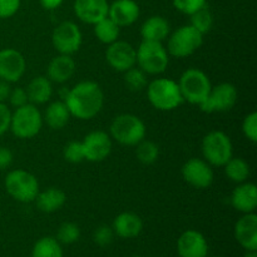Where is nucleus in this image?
Listing matches in <instances>:
<instances>
[{
	"instance_id": "obj_40",
	"label": "nucleus",
	"mask_w": 257,
	"mask_h": 257,
	"mask_svg": "<svg viewBox=\"0 0 257 257\" xmlns=\"http://www.w3.org/2000/svg\"><path fill=\"white\" fill-rule=\"evenodd\" d=\"M10 120H12V112L5 103H0V136L9 131Z\"/></svg>"
},
{
	"instance_id": "obj_1",
	"label": "nucleus",
	"mask_w": 257,
	"mask_h": 257,
	"mask_svg": "<svg viewBox=\"0 0 257 257\" xmlns=\"http://www.w3.org/2000/svg\"><path fill=\"white\" fill-rule=\"evenodd\" d=\"M63 102L67 104L73 117L87 120L100 112L104 103V94L98 83L84 80L68 90Z\"/></svg>"
},
{
	"instance_id": "obj_17",
	"label": "nucleus",
	"mask_w": 257,
	"mask_h": 257,
	"mask_svg": "<svg viewBox=\"0 0 257 257\" xmlns=\"http://www.w3.org/2000/svg\"><path fill=\"white\" fill-rule=\"evenodd\" d=\"M235 237L247 251L257 250V216L255 212L245 213L235 226Z\"/></svg>"
},
{
	"instance_id": "obj_7",
	"label": "nucleus",
	"mask_w": 257,
	"mask_h": 257,
	"mask_svg": "<svg viewBox=\"0 0 257 257\" xmlns=\"http://www.w3.org/2000/svg\"><path fill=\"white\" fill-rule=\"evenodd\" d=\"M178 85L183 100H187L191 104L196 105H200L207 98L212 88L207 75L197 68H190L185 70L181 75Z\"/></svg>"
},
{
	"instance_id": "obj_34",
	"label": "nucleus",
	"mask_w": 257,
	"mask_h": 257,
	"mask_svg": "<svg viewBox=\"0 0 257 257\" xmlns=\"http://www.w3.org/2000/svg\"><path fill=\"white\" fill-rule=\"evenodd\" d=\"M64 155L65 161L70 163H80L82 161H84V151H83V145L82 142H77V141H73L69 142L64 147Z\"/></svg>"
},
{
	"instance_id": "obj_11",
	"label": "nucleus",
	"mask_w": 257,
	"mask_h": 257,
	"mask_svg": "<svg viewBox=\"0 0 257 257\" xmlns=\"http://www.w3.org/2000/svg\"><path fill=\"white\" fill-rule=\"evenodd\" d=\"M52 43L59 54L70 55L78 52L82 45V33L73 22H63L53 30Z\"/></svg>"
},
{
	"instance_id": "obj_19",
	"label": "nucleus",
	"mask_w": 257,
	"mask_h": 257,
	"mask_svg": "<svg viewBox=\"0 0 257 257\" xmlns=\"http://www.w3.org/2000/svg\"><path fill=\"white\" fill-rule=\"evenodd\" d=\"M140 17V7L135 0H115L109 5L108 18L119 28L132 25Z\"/></svg>"
},
{
	"instance_id": "obj_8",
	"label": "nucleus",
	"mask_w": 257,
	"mask_h": 257,
	"mask_svg": "<svg viewBox=\"0 0 257 257\" xmlns=\"http://www.w3.org/2000/svg\"><path fill=\"white\" fill-rule=\"evenodd\" d=\"M232 143L230 137L221 131H212L202 141V155L207 163L223 167L232 158Z\"/></svg>"
},
{
	"instance_id": "obj_39",
	"label": "nucleus",
	"mask_w": 257,
	"mask_h": 257,
	"mask_svg": "<svg viewBox=\"0 0 257 257\" xmlns=\"http://www.w3.org/2000/svg\"><path fill=\"white\" fill-rule=\"evenodd\" d=\"M19 8L20 0H0V19L13 17Z\"/></svg>"
},
{
	"instance_id": "obj_36",
	"label": "nucleus",
	"mask_w": 257,
	"mask_h": 257,
	"mask_svg": "<svg viewBox=\"0 0 257 257\" xmlns=\"http://www.w3.org/2000/svg\"><path fill=\"white\" fill-rule=\"evenodd\" d=\"M242 132L251 142H257V113L252 112L245 117L242 122Z\"/></svg>"
},
{
	"instance_id": "obj_20",
	"label": "nucleus",
	"mask_w": 257,
	"mask_h": 257,
	"mask_svg": "<svg viewBox=\"0 0 257 257\" xmlns=\"http://www.w3.org/2000/svg\"><path fill=\"white\" fill-rule=\"evenodd\" d=\"M231 203L242 213L255 212L257 207V188L253 183L242 182L233 190Z\"/></svg>"
},
{
	"instance_id": "obj_26",
	"label": "nucleus",
	"mask_w": 257,
	"mask_h": 257,
	"mask_svg": "<svg viewBox=\"0 0 257 257\" xmlns=\"http://www.w3.org/2000/svg\"><path fill=\"white\" fill-rule=\"evenodd\" d=\"M70 117H72V114H70L67 104L63 100L50 103L44 114L45 122L52 130H62V128H64L69 122Z\"/></svg>"
},
{
	"instance_id": "obj_10",
	"label": "nucleus",
	"mask_w": 257,
	"mask_h": 257,
	"mask_svg": "<svg viewBox=\"0 0 257 257\" xmlns=\"http://www.w3.org/2000/svg\"><path fill=\"white\" fill-rule=\"evenodd\" d=\"M237 102V89L231 83H220L211 88L207 98L200 104L206 113H222L232 109Z\"/></svg>"
},
{
	"instance_id": "obj_21",
	"label": "nucleus",
	"mask_w": 257,
	"mask_h": 257,
	"mask_svg": "<svg viewBox=\"0 0 257 257\" xmlns=\"http://www.w3.org/2000/svg\"><path fill=\"white\" fill-rule=\"evenodd\" d=\"M75 62L70 55L59 54L48 65V79L54 83H65L75 73Z\"/></svg>"
},
{
	"instance_id": "obj_2",
	"label": "nucleus",
	"mask_w": 257,
	"mask_h": 257,
	"mask_svg": "<svg viewBox=\"0 0 257 257\" xmlns=\"http://www.w3.org/2000/svg\"><path fill=\"white\" fill-rule=\"evenodd\" d=\"M147 97L156 109L163 112L176 109L183 103L180 85L170 78H157L148 83Z\"/></svg>"
},
{
	"instance_id": "obj_30",
	"label": "nucleus",
	"mask_w": 257,
	"mask_h": 257,
	"mask_svg": "<svg viewBox=\"0 0 257 257\" xmlns=\"http://www.w3.org/2000/svg\"><path fill=\"white\" fill-rule=\"evenodd\" d=\"M136 156L137 160L143 165H152L158 160L160 156V148L152 141H141L137 146H136Z\"/></svg>"
},
{
	"instance_id": "obj_38",
	"label": "nucleus",
	"mask_w": 257,
	"mask_h": 257,
	"mask_svg": "<svg viewBox=\"0 0 257 257\" xmlns=\"http://www.w3.org/2000/svg\"><path fill=\"white\" fill-rule=\"evenodd\" d=\"M8 100H9L10 104H12L14 108L23 107V105L29 103L27 90H25L24 88H20V87H17L14 88V89H12V92H10V95H9V99Z\"/></svg>"
},
{
	"instance_id": "obj_33",
	"label": "nucleus",
	"mask_w": 257,
	"mask_h": 257,
	"mask_svg": "<svg viewBox=\"0 0 257 257\" xmlns=\"http://www.w3.org/2000/svg\"><path fill=\"white\" fill-rule=\"evenodd\" d=\"M80 236V230L75 223L73 222H64L59 227L57 233V238L59 242L70 245V243L78 241Z\"/></svg>"
},
{
	"instance_id": "obj_42",
	"label": "nucleus",
	"mask_w": 257,
	"mask_h": 257,
	"mask_svg": "<svg viewBox=\"0 0 257 257\" xmlns=\"http://www.w3.org/2000/svg\"><path fill=\"white\" fill-rule=\"evenodd\" d=\"M10 92H12L10 83L0 79V103H5V100L9 99Z\"/></svg>"
},
{
	"instance_id": "obj_6",
	"label": "nucleus",
	"mask_w": 257,
	"mask_h": 257,
	"mask_svg": "<svg viewBox=\"0 0 257 257\" xmlns=\"http://www.w3.org/2000/svg\"><path fill=\"white\" fill-rule=\"evenodd\" d=\"M43 125V117L39 109L32 103L15 108V112L12 113L10 128L13 135L22 140L33 138L40 132Z\"/></svg>"
},
{
	"instance_id": "obj_43",
	"label": "nucleus",
	"mask_w": 257,
	"mask_h": 257,
	"mask_svg": "<svg viewBox=\"0 0 257 257\" xmlns=\"http://www.w3.org/2000/svg\"><path fill=\"white\" fill-rule=\"evenodd\" d=\"M42 7L47 10H54L63 4L64 0H39Z\"/></svg>"
},
{
	"instance_id": "obj_9",
	"label": "nucleus",
	"mask_w": 257,
	"mask_h": 257,
	"mask_svg": "<svg viewBox=\"0 0 257 257\" xmlns=\"http://www.w3.org/2000/svg\"><path fill=\"white\" fill-rule=\"evenodd\" d=\"M203 43V34L192 25L180 27L168 39L167 49L176 58H186L193 54Z\"/></svg>"
},
{
	"instance_id": "obj_15",
	"label": "nucleus",
	"mask_w": 257,
	"mask_h": 257,
	"mask_svg": "<svg viewBox=\"0 0 257 257\" xmlns=\"http://www.w3.org/2000/svg\"><path fill=\"white\" fill-rule=\"evenodd\" d=\"M182 177L193 187L208 188L213 182V171L205 160L191 158L183 165Z\"/></svg>"
},
{
	"instance_id": "obj_24",
	"label": "nucleus",
	"mask_w": 257,
	"mask_h": 257,
	"mask_svg": "<svg viewBox=\"0 0 257 257\" xmlns=\"http://www.w3.org/2000/svg\"><path fill=\"white\" fill-rule=\"evenodd\" d=\"M34 201L37 202L38 208L42 212L52 213L64 206L65 201H67V196L59 188L50 187L42 191V192L39 191V193H38L37 198Z\"/></svg>"
},
{
	"instance_id": "obj_32",
	"label": "nucleus",
	"mask_w": 257,
	"mask_h": 257,
	"mask_svg": "<svg viewBox=\"0 0 257 257\" xmlns=\"http://www.w3.org/2000/svg\"><path fill=\"white\" fill-rule=\"evenodd\" d=\"M212 14H211V12L206 7H203L202 9L197 10V12L191 15V25L193 28H196L200 33H202V34H206V33L210 32L211 28H212Z\"/></svg>"
},
{
	"instance_id": "obj_13",
	"label": "nucleus",
	"mask_w": 257,
	"mask_h": 257,
	"mask_svg": "<svg viewBox=\"0 0 257 257\" xmlns=\"http://www.w3.org/2000/svg\"><path fill=\"white\" fill-rule=\"evenodd\" d=\"M27 62L20 52L13 48L0 50V79L15 83L24 75Z\"/></svg>"
},
{
	"instance_id": "obj_41",
	"label": "nucleus",
	"mask_w": 257,
	"mask_h": 257,
	"mask_svg": "<svg viewBox=\"0 0 257 257\" xmlns=\"http://www.w3.org/2000/svg\"><path fill=\"white\" fill-rule=\"evenodd\" d=\"M13 163V153L8 147H0V171L7 170Z\"/></svg>"
},
{
	"instance_id": "obj_4",
	"label": "nucleus",
	"mask_w": 257,
	"mask_h": 257,
	"mask_svg": "<svg viewBox=\"0 0 257 257\" xmlns=\"http://www.w3.org/2000/svg\"><path fill=\"white\" fill-rule=\"evenodd\" d=\"M110 136L123 146H137L146 138V125L135 114H119L110 124Z\"/></svg>"
},
{
	"instance_id": "obj_27",
	"label": "nucleus",
	"mask_w": 257,
	"mask_h": 257,
	"mask_svg": "<svg viewBox=\"0 0 257 257\" xmlns=\"http://www.w3.org/2000/svg\"><path fill=\"white\" fill-rule=\"evenodd\" d=\"M120 28L113 22L110 18L105 17L104 19L99 20L94 24V34L99 42L104 44H112L115 40H118L119 37Z\"/></svg>"
},
{
	"instance_id": "obj_16",
	"label": "nucleus",
	"mask_w": 257,
	"mask_h": 257,
	"mask_svg": "<svg viewBox=\"0 0 257 257\" xmlns=\"http://www.w3.org/2000/svg\"><path fill=\"white\" fill-rule=\"evenodd\" d=\"M109 4L107 0H75L74 13L77 18L87 24L94 25L108 17Z\"/></svg>"
},
{
	"instance_id": "obj_3",
	"label": "nucleus",
	"mask_w": 257,
	"mask_h": 257,
	"mask_svg": "<svg viewBox=\"0 0 257 257\" xmlns=\"http://www.w3.org/2000/svg\"><path fill=\"white\" fill-rule=\"evenodd\" d=\"M136 53L138 68H141L146 74H161L167 69L170 58L167 49L161 42L143 40Z\"/></svg>"
},
{
	"instance_id": "obj_37",
	"label": "nucleus",
	"mask_w": 257,
	"mask_h": 257,
	"mask_svg": "<svg viewBox=\"0 0 257 257\" xmlns=\"http://www.w3.org/2000/svg\"><path fill=\"white\" fill-rule=\"evenodd\" d=\"M94 241L102 247L110 245V242L113 241V230L109 226H100L95 230Z\"/></svg>"
},
{
	"instance_id": "obj_44",
	"label": "nucleus",
	"mask_w": 257,
	"mask_h": 257,
	"mask_svg": "<svg viewBox=\"0 0 257 257\" xmlns=\"http://www.w3.org/2000/svg\"><path fill=\"white\" fill-rule=\"evenodd\" d=\"M243 257H257V253H256V251H248V252L246 253Z\"/></svg>"
},
{
	"instance_id": "obj_12",
	"label": "nucleus",
	"mask_w": 257,
	"mask_h": 257,
	"mask_svg": "<svg viewBox=\"0 0 257 257\" xmlns=\"http://www.w3.org/2000/svg\"><path fill=\"white\" fill-rule=\"evenodd\" d=\"M105 59L113 69L124 73L137 64V53L130 43L115 40L107 48Z\"/></svg>"
},
{
	"instance_id": "obj_14",
	"label": "nucleus",
	"mask_w": 257,
	"mask_h": 257,
	"mask_svg": "<svg viewBox=\"0 0 257 257\" xmlns=\"http://www.w3.org/2000/svg\"><path fill=\"white\" fill-rule=\"evenodd\" d=\"M84 158L89 162H102L112 151V140L103 131H93L82 141Z\"/></svg>"
},
{
	"instance_id": "obj_5",
	"label": "nucleus",
	"mask_w": 257,
	"mask_h": 257,
	"mask_svg": "<svg viewBox=\"0 0 257 257\" xmlns=\"http://www.w3.org/2000/svg\"><path fill=\"white\" fill-rule=\"evenodd\" d=\"M5 190L15 201L29 203L39 193V182L33 173L24 170H14L5 178Z\"/></svg>"
},
{
	"instance_id": "obj_18",
	"label": "nucleus",
	"mask_w": 257,
	"mask_h": 257,
	"mask_svg": "<svg viewBox=\"0 0 257 257\" xmlns=\"http://www.w3.org/2000/svg\"><path fill=\"white\" fill-rule=\"evenodd\" d=\"M177 250L181 257H206L208 247L202 233L188 230L178 238Z\"/></svg>"
},
{
	"instance_id": "obj_29",
	"label": "nucleus",
	"mask_w": 257,
	"mask_h": 257,
	"mask_svg": "<svg viewBox=\"0 0 257 257\" xmlns=\"http://www.w3.org/2000/svg\"><path fill=\"white\" fill-rule=\"evenodd\" d=\"M33 257H63L60 243L54 237H43L33 247Z\"/></svg>"
},
{
	"instance_id": "obj_31",
	"label": "nucleus",
	"mask_w": 257,
	"mask_h": 257,
	"mask_svg": "<svg viewBox=\"0 0 257 257\" xmlns=\"http://www.w3.org/2000/svg\"><path fill=\"white\" fill-rule=\"evenodd\" d=\"M124 82L125 85L131 90H133V92H141L145 88H147L148 85L147 74L141 68L136 67V65L133 68H131V69L125 70Z\"/></svg>"
},
{
	"instance_id": "obj_22",
	"label": "nucleus",
	"mask_w": 257,
	"mask_h": 257,
	"mask_svg": "<svg viewBox=\"0 0 257 257\" xmlns=\"http://www.w3.org/2000/svg\"><path fill=\"white\" fill-rule=\"evenodd\" d=\"M143 227L142 220L138 215L133 212H123L114 218L113 231L119 237L132 238L141 233Z\"/></svg>"
},
{
	"instance_id": "obj_28",
	"label": "nucleus",
	"mask_w": 257,
	"mask_h": 257,
	"mask_svg": "<svg viewBox=\"0 0 257 257\" xmlns=\"http://www.w3.org/2000/svg\"><path fill=\"white\" fill-rule=\"evenodd\" d=\"M225 173L232 182L242 183L250 176V166L243 158L232 157L225 166Z\"/></svg>"
},
{
	"instance_id": "obj_23",
	"label": "nucleus",
	"mask_w": 257,
	"mask_h": 257,
	"mask_svg": "<svg viewBox=\"0 0 257 257\" xmlns=\"http://www.w3.org/2000/svg\"><path fill=\"white\" fill-rule=\"evenodd\" d=\"M170 34V24L160 15L151 17L141 27V35L143 40L162 43Z\"/></svg>"
},
{
	"instance_id": "obj_35",
	"label": "nucleus",
	"mask_w": 257,
	"mask_h": 257,
	"mask_svg": "<svg viewBox=\"0 0 257 257\" xmlns=\"http://www.w3.org/2000/svg\"><path fill=\"white\" fill-rule=\"evenodd\" d=\"M172 3L178 12L186 15H192L206 7V0H172Z\"/></svg>"
},
{
	"instance_id": "obj_25",
	"label": "nucleus",
	"mask_w": 257,
	"mask_h": 257,
	"mask_svg": "<svg viewBox=\"0 0 257 257\" xmlns=\"http://www.w3.org/2000/svg\"><path fill=\"white\" fill-rule=\"evenodd\" d=\"M27 94L32 104H44L52 98V82L47 77H35L27 87Z\"/></svg>"
}]
</instances>
